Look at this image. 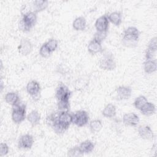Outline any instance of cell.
I'll return each instance as SVG.
<instances>
[{
  "label": "cell",
  "mask_w": 157,
  "mask_h": 157,
  "mask_svg": "<svg viewBox=\"0 0 157 157\" xmlns=\"http://www.w3.org/2000/svg\"><path fill=\"white\" fill-rule=\"evenodd\" d=\"M94 25L97 31L107 32L109 25V20L108 19V17L105 15L99 17L96 20Z\"/></svg>",
  "instance_id": "obj_9"
},
{
  "label": "cell",
  "mask_w": 157,
  "mask_h": 157,
  "mask_svg": "<svg viewBox=\"0 0 157 157\" xmlns=\"http://www.w3.org/2000/svg\"><path fill=\"white\" fill-rule=\"evenodd\" d=\"M123 34L122 42L126 47H132L137 44L139 39L140 32L137 28L129 26L124 31Z\"/></svg>",
  "instance_id": "obj_3"
},
{
  "label": "cell",
  "mask_w": 157,
  "mask_h": 157,
  "mask_svg": "<svg viewBox=\"0 0 157 157\" xmlns=\"http://www.w3.org/2000/svg\"><path fill=\"white\" fill-rule=\"evenodd\" d=\"M138 134L141 138L148 140H153L154 138V134L149 126L142 125L138 128Z\"/></svg>",
  "instance_id": "obj_12"
},
{
  "label": "cell",
  "mask_w": 157,
  "mask_h": 157,
  "mask_svg": "<svg viewBox=\"0 0 157 157\" xmlns=\"http://www.w3.org/2000/svg\"><path fill=\"white\" fill-rule=\"evenodd\" d=\"M103 50L101 42L93 39L88 45V51L92 55L102 52Z\"/></svg>",
  "instance_id": "obj_16"
},
{
  "label": "cell",
  "mask_w": 157,
  "mask_h": 157,
  "mask_svg": "<svg viewBox=\"0 0 157 157\" xmlns=\"http://www.w3.org/2000/svg\"><path fill=\"white\" fill-rule=\"evenodd\" d=\"M107 32H98L96 31L94 34V38L96 40L102 42L107 37Z\"/></svg>",
  "instance_id": "obj_31"
},
{
  "label": "cell",
  "mask_w": 157,
  "mask_h": 157,
  "mask_svg": "<svg viewBox=\"0 0 157 157\" xmlns=\"http://www.w3.org/2000/svg\"><path fill=\"white\" fill-rule=\"evenodd\" d=\"M45 44L51 53L54 52L58 47V41L54 39H51L48 40Z\"/></svg>",
  "instance_id": "obj_28"
},
{
  "label": "cell",
  "mask_w": 157,
  "mask_h": 157,
  "mask_svg": "<svg viewBox=\"0 0 157 157\" xmlns=\"http://www.w3.org/2000/svg\"><path fill=\"white\" fill-rule=\"evenodd\" d=\"M26 118L32 126H36L40 122V115L37 110H33L27 115Z\"/></svg>",
  "instance_id": "obj_20"
},
{
  "label": "cell",
  "mask_w": 157,
  "mask_h": 157,
  "mask_svg": "<svg viewBox=\"0 0 157 157\" xmlns=\"http://www.w3.org/2000/svg\"><path fill=\"white\" fill-rule=\"evenodd\" d=\"M34 143V139L32 135L26 134L20 137L18 142V146L21 149H29Z\"/></svg>",
  "instance_id": "obj_8"
},
{
  "label": "cell",
  "mask_w": 157,
  "mask_h": 157,
  "mask_svg": "<svg viewBox=\"0 0 157 157\" xmlns=\"http://www.w3.org/2000/svg\"><path fill=\"white\" fill-rule=\"evenodd\" d=\"M155 110H156V108L155 105L150 102L147 101L144 105V106L140 109V112L146 116H150L153 114H154L155 113Z\"/></svg>",
  "instance_id": "obj_19"
},
{
  "label": "cell",
  "mask_w": 157,
  "mask_h": 157,
  "mask_svg": "<svg viewBox=\"0 0 157 157\" xmlns=\"http://www.w3.org/2000/svg\"><path fill=\"white\" fill-rule=\"evenodd\" d=\"M82 155L79 146H75L72 147L67 153V155L69 156H78Z\"/></svg>",
  "instance_id": "obj_29"
},
{
  "label": "cell",
  "mask_w": 157,
  "mask_h": 157,
  "mask_svg": "<svg viewBox=\"0 0 157 157\" xmlns=\"http://www.w3.org/2000/svg\"><path fill=\"white\" fill-rule=\"evenodd\" d=\"M27 93L33 98L39 96L40 91V86L39 82L36 80H31L26 85Z\"/></svg>",
  "instance_id": "obj_11"
},
{
  "label": "cell",
  "mask_w": 157,
  "mask_h": 157,
  "mask_svg": "<svg viewBox=\"0 0 157 157\" xmlns=\"http://www.w3.org/2000/svg\"><path fill=\"white\" fill-rule=\"evenodd\" d=\"M116 92L118 99H128L131 96L132 89L128 86H120L116 89Z\"/></svg>",
  "instance_id": "obj_13"
},
{
  "label": "cell",
  "mask_w": 157,
  "mask_h": 157,
  "mask_svg": "<svg viewBox=\"0 0 157 157\" xmlns=\"http://www.w3.org/2000/svg\"><path fill=\"white\" fill-rule=\"evenodd\" d=\"M89 121V115L85 110H78L72 114V123L78 127L85 126Z\"/></svg>",
  "instance_id": "obj_6"
},
{
  "label": "cell",
  "mask_w": 157,
  "mask_h": 157,
  "mask_svg": "<svg viewBox=\"0 0 157 157\" xmlns=\"http://www.w3.org/2000/svg\"><path fill=\"white\" fill-rule=\"evenodd\" d=\"M102 128V123L100 120H92L90 123V128L92 132H98Z\"/></svg>",
  "instance_id": "obj_26"
},
{
  "label": "cell",
  "mask_w": 157,
  "mask_h": 157,
  "mask_svg": "<svg viewBox=\"0 0 157 157\" xmlns=\"http://www.w3.org/2000/svg\"><path fill=\"white\" fill-rule=\"evenodd\" d=\"M47 124L58 134L64 132L72 123V114L69 111L59 110L50 114L47 118Z\"/></svg>",
  "instance_id": "obj_1"
},
{
  "label": "cell",
  "mask_w": 157,
  "mask_h": 157,
  "mask_svg": "<svg viewBox=\"0 0 157 157\" xmlns=\"http://www.w3.org/2000/svg\"><path fill=\"white\" fill-rule=\"evenodd\" d=\"M71 96V91L63 83H59L56 87L55 96L58 100V108L59 110L69 111V99Z\"/></svg>",
  "instance_id": "obj_2"
},
{
  "label": "cell",
  "mask_w": 157,
  "mask_h": 157,
  "mask_svg": "<svg viewBox=\"0 0 157 157\" xmlns=\"http://www.w3.org/2000/svg\"><path fill=\"white\" fill-rule=\"evenodd\" d=\"M39 54L41 56L44 58H47L50 55L51 52L48 50V48H47L45 43L40 47L39 50Z\"/></svg>",
  "instance_id": "obj_30"
},
{
  "label": "cell",
  "mask_w": 157,
  "mask_h": 157,
  "mask_svg": "<svg viewBox=\"0 0 157 157\" xmlns=\"http://www.w3.org/2000/svg\"><path fill=\"white\" fill-rule=\"evenodd\" d=\"M108 19L112 23H113L115 26H119L122 21L121 13L118 11L113 12L109 15Z\"/></svg>",
  "instance_id": "obj_23"
},
{
  "label": "cell",
  "mask_w": 157,
  "mask_h": 157,
  "mask_svg": "<svg viewBox=\"0 0 157 157\" xmlns=\"http://www.w3.org/2000/svg\"><path fill=\"white\" fill-rule=\"evenodd\" d=\"M147 101V99L144 96L141 95L136 98L134 102V105L137 109L140 110Z\"/></svg>",
  "instance_id": "obj_27"
},
{
  "label": "cell",
  "mask_w": 157,
  "mask_h": 157,
  "mask_svg": "<svg viewBox=\"0 0 157 157\" xmlns=\"http://www.w3.org/2000/svg\"><path fill=\"white\" fill-rule=\"evenodd\" d=\"M26 118V106L20 102L12 105V119L15 123L19 124Z\"/></svg>",
  "instance_id": "obj_5"
},
{
  "label": "cell",
  "mask_w": 157,
  "mask_h": 157,
  "mask_svg": "<svg viewBox=\"0 0 157 157\" xmlns=\"http://www.w3.org/2000/svg\"><path fill=\"white\" fill-rule=\"evenodd\" d=\"M9 147L6 143H1L0 145V156H4L9 153Z\"/></svg>",
  "instance_id": "obj_32"
},
{
  "label": "cell",
  "mask_w": 157,
  "mask_h": 157,
  "mask_svg": "<svg viewBox=\"0 0 157 157\" xmlns=\"http://www.w3.org/2000/svg\"><path fill=\"white\" fill-rule=\"evenodd\" d=\"M18 52L23 55H27L32 50V44L27 39H22L18 47Z\"/></svg>",
  "instance_id": "obj_14"
},
{
  "label": "cell",
  "mask_w": 157,
  "mask_h": 157,
  "mask_svg": "<svg viewBox=\"0 0 157 157\" xmlns=\"http://www.w3.org/2000/svg\"><path fill=\"white\" fill-rule=\"evenodd\" d=\"M6 102L12 105H14L19 102V96L15 92H9L5 96Z\"/></svg>",
  "instance_id": "obj_24"
},
{
  "label": "cell",
  "mask_w": 157,
  "mask_h": 157,
  "mask_svg": "<svg viewBox=\"0 0 157 157\" xmlns=\"http://www.w3.org/2000/svg\"><path fill=\"white\" fill-rule=\"evenodd\" d=\"M72 26L77 31H83L86 27V21L83 17H77L72 23Z\"/></svg>",
  "instance_id": "obj_18"
},
{
  "label": "cell",
  "mask_w": 157,
  "mask_h": 157,
  "mask_svg": "<svg viewBox=\"0 0 157 157\" xmlns=\"http://www.w3.org/2000/svg\"><path fill=\"white\" fill-rule=\"evenodd\" d=\"M156 51V37H155L150 41L148 47L145 51L146 59H152Z\"/></svg>",
  "instance_id": "obj_15"
},
{
  "label": "cell",
  "mask_w": 157,
  "mask_h": 157,
  "mask_svg": "<svg viewBox=\"0 0 157 157\" xmlns=\"http://www.w3.org/2000/svg\"><path fill=\"white\" fill-rule=\"evenodd\" d=\"M157 63L156 59H146L144 63V69L145 73L151 74L156 71Z\"/></svg>",
  "instance_id": "obj_17"
},
{
  "label": "cell",
  "mask_w": 157,
  "mask_h": 157,
  "mask_svg": "<svg viewBox=\"0 0 157 157\" xmlns=\"http://www.w3.org/2000/svg\"><path fill=\"white\" fill-rule=\"evenodd\" d=\"M123 121L126 126H136L140 121L139 117L133 112L127 113L123 115Z\"/></svg>",
  "instance_id": "obj_10"
},
{
  "label": "cell",
  "mask_w": 157,
  "mask_h": 157,
  "mask_svg": "<svg viewBox=\"0 0 157 157\" xmlns=\"http://www.w3.org/2000/svg\"><path fill=\"white\" fill-rule=\"evenodd\" d=\"M99 66L101 69L107 71L113 70L116 67V63L112 53H105L99 61Z\"/></svg>",
  "instance_id": "obj_7"
},
{
  "label": "cell",
  "mask_w": 157,
  "mask_h": 157,
  "mask_svg": "<svg viewBox=\"0 0 157 157\" xmlns=\"http://www.w3.org/2000/svg\"><path fill=\"white\" fill-rule=\"evenodd\" d=\"M48 1H33V11L36 13L41 12L44 10L48 6Z\"/></svg>",
  "instance_id": "obj_25"
},
{
  "label": "cell",
  "mask_w": 157,
  "mask_h": 157,
  "mask_svg": "<svg viewBox=\"0 0 157 157\" xmlns=\"http://www.w3.org/2000/svg\"><path fill=\"white\" fill-rule=\"evenodd\" d=\"M79 148L82 154L89 153L94 150V144L91 140H86L80 144Z\"/></svg>",
  "instance_id": "obj_21"
},
{
  "label": "cell",
  "mask_w": 157,
  "mask_h": 157,
  "mask_svg": "<svg viewBox=\"0 0 157 157\" xmlns=\"http://www.w3.org/2000/svg\"><path fill=\"white\" fill-rule=\"evenodd\" d=\"M102 114L107 118H113L116 115V107L112 104H108L102 111Z\"/></svg>",
  "instance_id": "obj_22"
},
{
  "label": "cell",
  "mask_w": 157,
  "mask_h": 157,
  "mask_svg": "<svg viewBox=\"0 0 157 157\" xmlns=\"http://www.w3.org/2000/svg\"><path fill=\"white\" fill-rule=\"evenodd\" d=\"M37 21V13L28 11L23 15L19 23V28L23 31H29L36 25Z\"/></svg>",
  "instance_id": "obj_4"
}]
</instances>
